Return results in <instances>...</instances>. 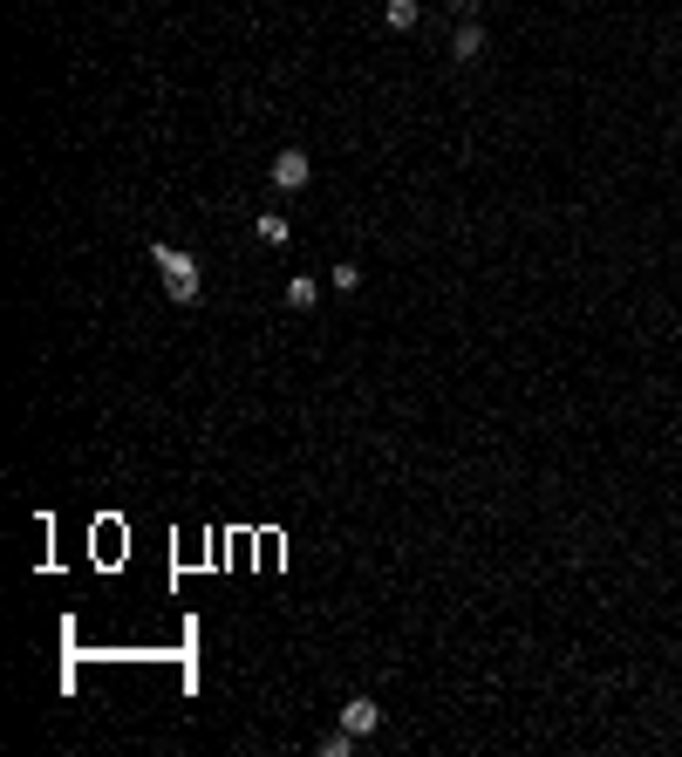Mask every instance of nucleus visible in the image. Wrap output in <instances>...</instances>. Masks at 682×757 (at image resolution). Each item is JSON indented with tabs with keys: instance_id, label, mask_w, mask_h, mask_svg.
I'll return each mask as SVG.
<instances>
[{
	"instance_id": "f257e3e1",
	"label": "nucleus",
	"mask_w": 682,
	"mask_h": 757,
	"mask_svg": "<svg viewBox=\"0 0 682 757\" xmlns=\"http://www.w3.org/2000/svg\"><path fill=\"white\" fill-rule=\"evenodd\" d=\"M151 266L157 273H164V294H171V301H198V294H205V273H198V260H191V253H178V246H164V239H157L151 246Z\"/></svg>"
},
{
	"instance_id": "f03ea898",
	"label": "nucleus",
	"mask_w": 682,
	"mask_h": 757,
	"mask_svg": "<svg viewBox=\"0 0 682 757\" xmlns=\"http://www.w3.org/2000/svg\"><path fill=\"white\" fill-rule=\"evenodd\" d=\"M266 178H273V185L280 191H307L314 185V157L307 151H294V144H287V151L273 157V164H266Z\"/></svg>"
},
{
	"instance_id": "7ed1b4c3",
	"label": "nucleus",
	"mask_w": 682,
	"mask_h": 757,
	"mask_svg": "<svg viewBox=\"0 0 682 757\" xmlns=\"http://www.w3.org/2000/svg\"><path fill=\"white\" fill-rule=\"evenodd\" d=\"M341 730L369 744V737L382 730V703H376V696H348V703H341Z\"/></svg>"
},
{
	"instance_id": "20e7f679",
	"label": "nucleus",
	"mask_w": 682,
	"mask_h": 757,
	"mask_svg": "<svg viewBox=\"0 0 682 757\" xmlns=\"http://www.w3.org/2000/svg\"><path fill=\"white\" fill-rule=\"evenodd\" d=\"M451 55L464 62V69H478V62H485V28H478V21H457V41H451Z\"/></svg>"
},
{
	"instance_id": "39448f33",
	"label": "nucleus",
	"mask_w": 682,
	"mask_h": 757,
	"mask_svg": "<svg viewBox=\"0 0 682 757\" xmlns=\"http://www.w3.org/2000/svg\"><path fill=\"white\" fill-rule=\"evenodd\" d=\"M382 21H389L396 35H410V28L423 21V0H389V7H382Z\"/></svg>"
},
{
	"instance_id": "423d86ee",
	"label": "nucleus",
	"mask_w": 682,
	"mask_h": 757,
	"mask_svg": "<svg viewBox=\"0 0 682 757\" xmlns=\"http://www.w3.org/2000/svg\"><path fill=\"white\" fill-rule=\"evenodd\" d=\"M253 232H260V246H287V239H294V226H287L280 212H260V219H253Z\"/></svg>"
},
{
	"instance_id": "0eeeda50",
	"label": "nucleus",
	"mask_w": 682,
	"mask_h": 757,
	"mask_svg": "<svg viewBox=\"0 0 682 757\" xmlns=\"http://www.w3.org/2000/svg\"><path fill=\"white\" fill-rule=\"evenodd\" d=\"M314 294H321L314 273H294V280H287V307H314Z\"/></svg>"
},
{
	"instance_id": "6e6552de",
	"label": "nucleus",
	"mask_w": 682,
	"mask_h": 757,
	"mask_svg": "<svg viewBox=\"0 0 682 757\" xmlns=\"http://www.w3.org/2000/svg\"><path fill=\"white\" fill-rule=\"evenodd\" d=\"M328 280H335L341 294H355V287H362V266H355V260H341V266H335V273H328Z\"/></svg>"
},
{
	"instance_id": "1a4fd4ad",
	"label": "nucleus",
	"mask_w": 682,
	"mask_h": 757,
	"mask_svg": "<svg viewBox=\"0 0 682 757\" xmlns=\"http://www.w3.org/2000/svg\"><path fill=\"white\" fill-rule=\"evenodd\" d=\"M355 744H362V737H348V730H335V737H321V757H348Z\"/></svg>"
}]
</instances>
